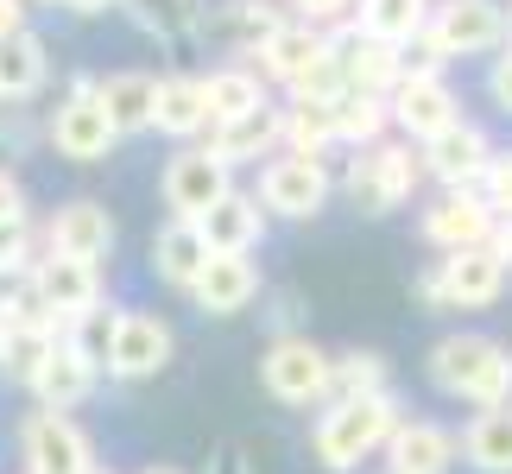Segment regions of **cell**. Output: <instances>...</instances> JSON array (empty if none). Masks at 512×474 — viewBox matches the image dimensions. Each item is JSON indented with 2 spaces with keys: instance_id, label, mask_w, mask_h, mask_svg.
Segmentation results:
<instances>
[{
  "instance_id": "1f68e13d",
  "label": "cell",
  "mask_w": 512,
  "mask_h": 474,
  "mask_svg": "<svg viewBox=\"0 0 512 474\" xmlns=\"http://www.w3.org/2000/svg\"><path fill=\"white\" fill-rule=\"evenodd\" d=\"M380 140H392V108L380 102V95L342 89V95H336V146L367 152V146H380Z\"/></svg>"
},
{
  "instance_id": "5b68a950",
  "label": "cell",
  "mask_w": 512,
  "mask_h": 474,
  "mask_svg": "<svg viewBox=\"0 0 512 474\" xmlns=\"http://www.w3.org/2000/svg\"><path fill=\"white\" fill-rule=\"evenodd\" d=\"M329 380H336V354L317 348L310 335H272L260 354V392L285 411H323Z\"/></svg>"
},
{
  "instance_id": "7bdbcfd3",
  "label": "cell",
  "mask_w": 512,
  "mask_h": 474,
  "mask_svg": "<svg viewBox=\"0 0 512 474\" xmlns=\"http://www.w3.org/2000/svg\"><path fill=\"white\" fill-rule=\"evenodd\" d=\"M70 13H83V19H95V13H114V7H127V0H64Z\"/></svg>"
},
{
  "instance_id": "7c38bea8",
  "label": "cell",
  "mask_w": 512,
  "mask_h": 474,
  "mask_svg": "<svg viewBox=\"0 0 512 474\" xmlns=\"http://www.w3.org/2000/svg\"><path fill=\"white\" fill-rule=\"evenodd\" d=\"M494 140H487V127L481 121H462L456 127H443L437 140H424L418 158H424V177H437V190H481V177L487 165H494Z\"/></svg>"
},
{
  "instance_id": "52a82bcc",
  "label": "cell",
  "mask_w": 512,
  "mask_h": 474,
  "mask_svg": "<svg viewBox=\"0 0 512 474\" xmlns=\"http://www.w3.org/2000/svg\"><path fill=\"white\" fill-rule=\"evenodd\" d=\"M45 140L57 158H70V165H102V158L121 146V127H114V114L102 108V95H95V76H70L64 102L51 108L45 121Z\"/></svg>"
},
{
  "instance_id": "b9f144b4",
  "label": "cell",
  "mask_w": 512,
  "mask_h": 474,
  "mask_svg": "<svg viewBox=\"0 0 512 474\" xmlns=\"http://www.w3.org/2000/svg\"><path fill=\"white\" fill-rule=\"evenodd\" d=\"M487 247H494V260L512 272V222H494V241H487Z\"/></svg>"
},
{
  "instance_id": "4dcf8cb0",
  "label": "cell",
  "mask_w": 512,
  "mask_h": 474,
  "mask_svg": "<svg viewBox=\"0 0 512 474\" xmlns=\"http://www.w3.org/2000/svg\"><path fill=\"white\" fill-rule=\"evenodd\" d=\"M57 342H64V329H45V323H0V373L32 392L38 367H45V354H51Z\"/></svg>"
},
{
  "instance_id": "7a4b0ae2",
  "label": "cell",
  "mask_w": 512,
  "mask_h": 474,
  "mask_svg": "<svg viewBox=\"0 0 512 474\" xmlns=\"http://www.w3.org/2000/svg\"><path fill=\"white\" fill-rule=\"evenodd\" d=\"M424 380L456 405H475V411H494L512 405V348L500 335H481V329H456L443 342H430L424 354Z\"/></svg>"
},
{
  "instance_id": "f35d334b",
  "label": "cell",
  "mask_w": 512,
  "mask_h": 474,
  "mask_svg": "<svg viewBox=\"0 0 512 474\" xmlns=\"http://www.w3.org/2000/svg\"><path fill=\"white\" fill-rule=\"evenodd\" d=\"M487 102L500 114H512V45L500 57H487Z\"/></svg>"
},
{
  "instance_id": "44dd1931",
  "label": "cell",
  "mask_w": 512,
  "mask_h": 474,
  "mask_svg": "<svg viewBox=\"0 0 512 474\" xmlns=\"http://www.w3.org/2000/svg\"><path fill=\"white\" fill-rule=\"evenodd\" d=\"M285 19H291L285 0H222V7L203 13V32H215L234 57H241V64H253V51H260Z\"/></svg>"
},
{
  "instance_id": "ac0fdd59",
  "label": "cell",
  "mask_w": 512,
  "mask_h": 474,
  "mask_svg": "<svg viewBox=\"0 0 512 474\" xmlns=\"http://www.w3.org/2000/svg\"><path fill=\"white\" fill-rule=\"evenodd\" d=\"M260 291H266V279H260V260H253V253H209L203 279L190 285V304L203 316H241Z\"/></svg>"
},
{
  "instance_id": "74e56055",
  "label": "cell",
  "mask_w": 512,
  "mask_h": 474,
  "mask_svg": "<svg viewBox=\"0 0 512 474\" xmlns=\"http://www.w3.org/2000/svg\"><path fill=\"white\" fill-rule=\"evenodd\" d=\"M481 203L494 209L500 222H512V152H494V165L481 177Z\"/></svg>"
},
{
  "instance_id": "f546056e",
  "label": "cell",
  "mask_w": 512,
  "mask_h": 474,
  "mask_svg": "<svg viewBox=\"0 0 512 474\" xmlns=\"http://www.w3.org/2000/svg\"><path fill=\"white\" fill-rule=\"evenodd\" d=\"M45 76H51V51L32 26L0 45V89H7V102H32L45 89Z\"/></svg>"
},
{
  "instance_id": "6da1fadb",
  "label": "cell",
  "mask_w": 512,
  "mask_h": 474,
  "mask_svg": "<svg viewBox=\"0 0 512 474\" xmlns=\"http://www.w3.org/2000/svg\"><path fill=\"white\" fill-rule=\"evenodd\" d=\"M512 45L506 0H437L424 38L405 51V76H443L462 57H500Z\"/></svg>"
},
{
  "instance_id": "ab89813d",
  "label": "cell",
  "mask_w": 512,
  "mask_h": 474,
  "mask_svg": "<svg viewBox=\"0 0 512 474\" xmlns=\"http://www.w3.org/2000/svg\"><path fill=\"white\" fill-rule=\"evenodd\" d=\"M13 215H32V203H26V184H19V171L0 165V222H13Z\"/></svg>"
},
{
  "instance_id": "8fae6325",
  "label": "cell",
  "mask_w": 512,
  "mask_h": 474,
  "mask_svg": "<svg viewBox=\"0 0 512 474\" xmlns=\"http://www.w3.org/2000/svg\"><path fill=\"white\" fill-rule=\"evenodd\" d=\"M171 348L177 335L159 310H121V323H114V348H108V380H159V373L171 367Z\"/></svg>"
},
{
  "instance_id": "4316f807",
  "label": "cell",
  "mask_w": 512,
  "mask_h": 474,
  "mask_svg": "<svg viewBox=\"0 0 512 474\" xmlns=\"http://www.w3.org/2000/svg\"><path fill=\"white\" fill-rule=\"evenodd\" d=\"M95 95H102V108L114 114V127H121V140H127V133L152 127L159 76H152V70H108V76H95Z\"/></svg>"
},
{
  "instance_id": "ee69618b",
  "label": "cell",
  "mask_w": 512,
  "mask_h": 474,
  "mask_svg": "<svg viewBox=\"0 0 512 474\" xmlns=\"http://www.w3.org/2000/svg\"><path fill=\"white\" fill-rule=\"evenodd\" d=\"M140 474H184L177 462H152V468H140Z\"/></svg>"
},
{
  "instance_id": "7dc6e473",
  "label": "cell",
  "mask_w": 512,
  "mask_h": 474,
  "mask_svg": "<svg viewBox=\"0 0 512 474\" xmlns=\"http://www.w3.org/2000/svg\"><path fill=\"white\" fill-rule=\"evenodd\" d=\"M95 474H114V468H95Z\"/></svg>"
},
{
  "instance_id": "d6a6232c",
  "label": "cell",
  "mask_w": 512,
  "mask_h": 474,
  "mask_svg": "<svg viewBox=\"0 0 512 474\" xmlns=\"http://www.w3.org/2000/svg\"><path fill=\"white\" fill-rule=\"evenodd\" d=\"M285 152H304V158H329L336 152V95L329 102H285Z\"/></svg>"
},
{
  "instance_id": "d590c367",
  "label": "cell",
  "mask_w": 512,
  "mask_h": 474,
  "mask_svg": "<svg viewBox=\"0 0 512 474\" xmlns=\"http://www.w3.org/2000/svg\"><path fill=\"white\" fill-rule=\"evenodd\" d=\"M38 253H45V234H38L32 215H13V222H0V272H32Z\"/></svg>"
},
{
  "instance_id": "3957f363",
  "label": "cell",
  "mask_w": 512,
  "mask_h": 474,
  "mask_svg": "<svg viewBox=\"0 0 512 474\" xmlns=\"http://www.w3.org/2000/svg\"><path fill=\"white\" fill-rule=\"evenodd\" d=\"M405 424L399 392H373V399H329L310 424V456H317L329 474H354L361 462L386 456L392 430Z\"/></svg>"
},
{
  "instance_id": "60d3db41",
  "label": "cell",
  "mask_w": 512,
  "mask_h": 474,
  "mask_svg": "<svg viewBox=\"0 0 512 474\" xmlns=\"http://www.w3.org/2000/svg\"><path fill=\"white\" fill-rule=\"evenodd\" d=\"M26 32V0H0V45Z\"/></svg>"
},
{
  "instance_id": "8d00e7d4",
  "label": "cell",
  "mask_w": 512,
  "mask_h": 474,
  "mask_svg": "<svg viewBox=\"0 0 512 474\" xmlns=\"http://www.w3.org/2000/svg\"><path fill=\"white\" fill-rule=\"evenodd\" d=\"M285 13L304 19V26H317V32H336L354 19V0H285Z\"/></svg>"
},
{
  "instance_id": "f6af8a7d",
  "label": "cell",
  "mask_w": 512,
  "mask_h": 474,
  "mask_svg": "<svg viewBox=\"0 0 512 474\" xmlns=\"http://www.w3.org/2000/svg\"><path fill=\"white\" fill-rule=\"evenodd\" d=\"M26 7H32V0H26ZM38 7H64V0H38Z\"/></svg>"
},
{
  "instance_id": "8992f818",
  "label": "cell",
  "mask_w": 512,
  "mask_h": 474,
  "mask_svg": "<svg viewBox=\"0 0 512 474\" xmlns=\"http://www.w3.org/2000/svg\"><path fill=\"white\" fill-rule=\"evenodd\" d=\"M512 272L494 260V247H468V253H443L418 272V304L424 310H494Z\"/></svg>"
},
{
  "instance_id": "f1b7e54d",
  "label": "cell",
  "mask_w": 512,
  "mask_h": 474,
  "mask_svg": "<svg viewBox=\"0 0 512 474\" xmlns=\"http://www.w3.org/2000/svg\"><path fill=\"white\" fill-rule=\"evenodd\" d=\"M462 462L475 474H512V405L475 411L462 424Z\"/></svg>"
},
{
  "instance_id": "9c48e42d",
  "label": "cell",
  "mask_w": 512,
  "mask_h": 474,
  "mask_svg": "<svg viewBox=\"0 0 512 474\" xmlns=\"http://www.w3.org/2000/svg\"><path fill=\"white\" fill-rule=\"evenodd\" d=\"M234 190H241L234 184V165H222L209 146H177L165 158V171H159V196H165V209L177 222H203V215Z\"/></svg>"
},
{
  "instance_id": "ba28073f",
  "label": "cell",
  "mask_w": 512,
  "mask_h": 474,
  "mask_svg": "<svg viewBox=\"0 0 512 474\" xmlns=\"http://www.w3.org/2000/svg\"><path fill=\"white\" fill-rule=\"evenodd\" d=\"M260 209L272 222H317L329 209V196H336V171H329V158H304V152H279L260 165Z\"/></svg>"
},
{
  "instance_id": "277c9868",
  "label": "cell",
  "mask_w": 512,
  "mask_h": 474,
  "mask_svg": "<svg viewBox=\"0 0 512 474\" xmlns=\"http://www.w3.org/2000/svg\"><path fill=\"white\" fill-rule=\"evenodd\" d=\"M418 184H424V158H418V146H405L399 133L380 140V146H367V152H348V165L336 177V190L361 215H373V222H380V215H399L411 196H418Z\"/></svg>"
},
{
  "instance_id": "bcb514c9",
  "label": "cell",
  "mask_w": 512,
  "mask_h": 474,
  "mask_svg": "<svg viewBox=\"0 0 512 474\" xmlns=\"http://www.w3.org/2000/svg\"><path fill=\"white\" fill-rule=\"evenodd\" d=\"M0 108H7V89H0Z\"/></svg>"
},
{
  "instance_id": "e575fe53",
  "label": "cell",
  "mask_w": 512,
  "mask_h": 474,
  "mask_svg": "<svg viewBox=\"0 0 512 474\" xmlns=\"http://www.w3.org/2000/svg\"><path fill=\"white\" fill-rule=\"evenodd\" d=\"M114 323H121V304H95V310H83V316H76V323H64V342H70L76 354H89V361H95V367L108 373Z\"/></svg>"
},
{
  "instance_id": "5bb4252c",
  "label": "cell",
  "mask_w": 512,
  "mask_h": 474,
  "mask_svg": "<svg viewBox=\"0 0 512 474\" xmlns=\"http://www.w3.org/2000/svg\"><path fill=\"white\" fill-rule=\"evenodd\" d=\"M329 45H336L342 89H354V95H380V102H392V89L405 83V51H399V45H380V38H367L361 26H354V19L329 32Z\"/></svg>"
},
{
  "instance_id": "30bf717a",
  "label": "cell",
  "mask_w": 512,
  "mask_h": 474,
  "mask_svg": "<svg viewBox=\"0 0 512 474\" xmlns=\"http://www.w3.org/2000/svg\"><path fill=\"white\" fill-rule=\"evenodd\" d=\"M19 462L26 474H95V437L70 411H32L19 424Z\"/></svg>"
},
{
  "instance_id": "4fadbf2b",
  "label": "cell",
  "mask_w": 512,
  "mask_h": 474,
  "mask_svg": "<svg viewBox=\"0 0 512 474\" xmlns=\"http://www.w3.org/2000/svg\"><path fill=\"white\" fill-rule=\"evenodd\" d=\"M38 234H45V253H70V260H89L102 266L114 253V215L102 196H70V203H57L45 222H38Z\"/></svg>"
},
{
  "instance_id": "ffe728a7",
  "label": "cell",
  "mask_w": 512,
  "mask_h": 474,
  "mask_svg": "<svg viewBox=\"0 0 512 474\" xmlns=\"http://www.w3.org/2000/svg\"><path fill=\"white\" fill-rule=\"evenodd\" d=\"M209 152L222 158V165H266V158H279L285 152V102H266V108L241 114V121L215 127Z\"/></svg>"
},
{
  "instance_id": "836d02e7",
  "label": "cell",
  "mask_w": 512,
  "mask_h": 474,
  "mask_svg": "<svg viewBox=\"0 0 512 474\" xmlns=\"http://www.w3.org/2000/svg\"><path fill=\"white\" fill-rule=\"evenodd\" d=\"M373 392H392V361L380 348H348L336 354V380H329V399H373Z\"/></svg>"
},
{
  "instance_id": "603a6c76",
  "label": "cell",
  "mask_w": 512,
  "mask_h": 474,
  "mask_svg": "<svg viewBox=\"0 0 512 474\" xmlns=\"http://www.w3.org/2000/svg\"><path fill=\"white\" fill-rule=\"evenodd\" d=\"M203 102H209V133H215V127L241 121V114H253V108H266L272 89H266V76L253 70V64L228 57V64H215V70L203 76Z\"/></svg>"
},
{
  "instance_id": "d4e9b609",
  "label": "cell",
  "mask_w": 512,
  "mask_h": 474,
  "mask_svg": "<svg viewBox=\"0 0 512 474\" xmlns=\"http://www.w3.org/2000/svg\"><path fill=\"white\" fill-rule=\"evenodd\" d=\"M266 222H272V215L260 209V196H253V190H234V196H222V203H215L196 228H203L209 253H253V247L266 241Z\"/></svg>"
},
{
  "instance_id": "9a60e30c",
  "label": "cell",
  "mask_w": 512,
  "mask_h": 474,
  "mask_svg": "<svg viewBox=\"0 0 512 474\" xmlns=\"http://www.w3.org/2000/svg\"><path fill=\"white\" fill-rule=\"evenodd\" d=\"M386 108H392V133H399L405 146H424V140H437L443 127L462 121V102H456V89H449V76H405Z\"/></svg>"
},
{
  "instance_id": "2e32d148",
  "label": "cell",
  "mask_w": 512,
  "mask_h": 474,
  "mask_svg": "<svg viewBox=\"0 0 512 474\" xmlns=\"http://www.w3.org/2000/svg\"><path fill=\"white\" fill-rule=\"evenodd\" d=\"M494 222L500 215L481 203V190H437V203L418 215L424 241L437 253H468V247H487L494 241Z\"/></svg>"
},
{
  "instance_id": "cb8c5ba5",
  "label": "cell",
  "mask_w": 512,
  "mask_h": 474,
  "mask_svg": "<svg viewBox=\"0 0 512 474\" xmlns=\"http://www.w3.org/2000/svg\"><path fill=\"white\" fill-rule=\"evenodd\" d=\"M95 380H102V367L89 354H76L70 342H57L45 354V367H38V380H32V399H38V411H76L95 392Z\"/></svg>"
},
{
  "instance_id": "484cf974",
  "label": "cell",
  "mask_w": 512,
  "mask_h": 474,
  "mask_svg": "<svg viewBox=\"0 0 512 474\" xmlns=\"http://www.w3.org/2000/svg\"><path fill=\"white\" fill-rule=\"evenodd\" d=\"M209 266V241L196 222H177V215H165V228L152 234V272L171 285V291H190L196 279H203Z\"/></svg>"
},
{
  "instance_id": "83f0119b",
  "label": "cell",
  "mask_w": 512,
  "mask_h": 474,
  "mask_svg": "<svg viewBox=\"0 0 512 474\" xmlns=\"http://www.w3.org/2000/svg\"><path fill=\"white\" fill-rule=\"evenodd\" d=\"M430 7H437V0H354V26L367 38H380V45L411 51L430 26Z\"/></svg>"
},
{
  "instance_id": "e0dca14e",
  "label": "cell",
  "mask_w": 512,
  "mask_h": 474,
  "mask_svg": "<svg viewBox=\"0 0 512 474\" xmlns=\"http://www.w3.org/2000/svg\"><path fill=\"white\" fill-rule=\"evenodd\" d=\"M32 285H38V298L51 304V316H57V323H76L83 310L108 304V298H102V266H89V260H70V253H38V266H32Z\"/></svg>"
},
{
  "instance_id": "d6986e66",
  "label": "cell",
  "mask_w": 512,
  "mask_h": 474,
  "mask_svg": "<svg viewBox=\"0 0 512 474\" xmlns=\"http://www.w3.org/2000/svg\"><path fill=\"white\" fill-rule=\"evenodd\" d=\"M462 462V437L437 418H405L386 443V474H449Z\"/></svg>"
},
{
  "instance_id": "c3c4849f",
  "label": "cell",
  "mask_w": 512,
  "mask_h": 474,
  "mask_svg": "<svg viewBox=\"0 0 512 474\" xmlns=\"http://www.w3.org/2000/svg\"><path fill=\"white\" fill-rule=\"evenodd\" d=\"M506 19H512V7H506Z\"/></svg>"
},
{
  "instance_id": "7402d4cb",
  "label": "cell",
  "mask_w": 512,
  "mask_h": 474,
  "mask_svg": "<svg viewBox=\"0 0 512 474\" xmlns=\"http://www.w3.org/2000/svg\"><path fill=\"white\" fill-rule=\"evenodd\" d=\"M152 133H165L177 146H196L209 133V102H203V76L165 70L159 76V102H152Z\"/></svg>"
}]
</instances>
